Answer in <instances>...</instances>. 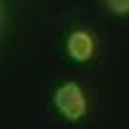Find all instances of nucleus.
Masks as SVG:
<instances>
[{
  "mask_svg": "<svg viewBox=\"0 0 129 129\" xmlns=\"http://www.w3.org/2000/svg\"><path fill=\"white\" fill-rule=\"evenodd\" d=\"M53 106L63 119L81 121L86 116V94L76 81H66L53 91Z\"/></svg>",
  "mask_w": 129,
  "mask_h": 129,
  "instance_id": "obj_1",
  "label": "nucleus"
},
{
  "mask_svg": "<svg viewBox=\"0 0 129 129\" xmlns=\"http://www.w3.org/2000/svg\"><path fill=\"white\" fill-rule=\"evenodd\" d=\"M66 51H69V56H71L74 61L84 63V61H89V58L94 56L96 43H94L91 33H86V30H74V33L69 36V41H66Z\"/></svg>",
  "mask_w": 129,
  "mask_h": 129,
  "instance_id": "obj_2",
  "label": "nucleus"
},
{
  "mask_svg": "<svg viewBox=\"0 0 129 129\" xmlns=\"http://www.w3.org/2000/svg\"><path fill=\"white\" fill-rule=\"evenodd\" d=\"M104 3L114 15H126L129 13V0H104Z\"/></svg>",
  "mask_w": 129,
  "mask_h": 129,
  "instance_id": "obj_3",
  "label": "nucleus"
}]
</instances>
